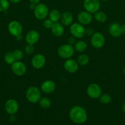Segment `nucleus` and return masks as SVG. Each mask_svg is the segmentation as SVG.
<instances>
[{
  "label": "nucleus",
  "mask_w": 125,
  "mask_h": 125,
  "mask_svg": "<svg viewBox=\"0 0 125 125\" xmlns=\"http://www.w3.org/2000/svg\"><path fill=\"white\" fill-rule=\"evenodd\" d=\"M69 117L72 122L76 124L81 125L87 120L88 115L86 110L82 106L76 105L70 109Z\"/></svg>",
  "instance_id": "obj_1"
},
{
  "label": "nucleus",
  "mask_w": 125,
  "mask_h": 125,
  "mask_svg": "<svg viewBox=\"0 0 125 125\" xmlns=\"http://www.w3.org/2000/svg\"><path fill=\"white\" fill-rule=\"evenodd\" d=\"M25 96L28 102L30 103H38L41 98V92L38 87L34 85L30 86L26 91Z\"/></svg>",
  "instance_id": "obj_2"
},
{
  "label": "nucleus",
  "mask_w": 125,
  "mask_h": 125,
  "mask_svg": "<svg viewBox=\"0 0 125 125\" xmlns=\"http://www.w3.org/2000/svg\"><path fill=\"white\" fill-rule=\"evenodd\" d=\"M74 51V48L72 45L66 43L61 45L58 49L57 52L58 56L61 58L67 59L71 58L73 56Z\"/></svg>",
  "instance_id": "obj_3"
},
{
  "label": "nucleus",
  "mask_w": 125,
  "mask_h": 125,
  "mask_svg": "<svg viewBox=\"0 0 125 125\" xmlns=\"http://www.w3.org/2000/svg\"><path fill=\"white\" fill-rule=\"evenodd\" d=\"M33 11L35 17L39 20H44L49 16V7L45 4L39 3L37 4Z\"/></svg>",
  "instance_id": "obj_4"
},
{
  "label": "nucleus",
  "mask_w": 125,
  "mask_h": 125,
  "mask_svg": "<svg viewBox=\"0 0 125 125\" xmlns=\"http://www.w3.org/2000/svg\"><path fill=\"white\" fill-rule=\"evenodd\" d=\"M85 28L79 23H74L70 25L69 31L72 36L77 39H81L85 35Z\"/></svg>",
  "instance_id": "obj_5"
},
{
  "label": "nucleus",
  "mask_w": 125,
  "mask_h": 125,
  "mask_svg": "<svg viewBox=\"0 0 125 125\" xmlns=\"http://www.w3.org/2000/svg\"><path fill=\"white\" fill-rule=\"evenodd\" d=\"M105 42L104 35L100 32H94L90 39L91 46L95 49H100L104 46Z\"/></svg>",
  "instance_id": "obj_6"
},
{
  "label": "nucleus",
  "mask_w": 125,
  "mask_h": 125,
  "mask_svg": "<svg viewBox=\"0 0 125 125\" xmlns=\"http://www.w3.org/2000/svg\"><path fill=\"white\" fill-rule=\"evenodd\" d=\"M87 94L91 99L99 98L102 95L101 87L96 83H91L87 87Z\"/></svg>",
  "instance_id": "obj_7"
},
{
  "label": "nucleus",
  "mask_w": 125,
  "mask_h": 125,
  "mask_svg": "<svg viewBox=\"0 0 125 125\" xmlns=\"http://www.w3.org/2000/svg\"><path fill=\"white\" fill-rule=\"evenodd\" d=\"M83 7L87 12L94 13L99 10L100 7V2L99 0H84Z\"/></svg>",
  "instance_id": "obj_8"
},
{
  "label": "nucleus",
  "mask_w": 125,
  "mask_h": 125,
  "mask_svg": "<svg viewBox=\"0 0 125 125\" xmlns=\"http://www.w3.org/2000/svg\"><path fill=\"white\" fill-rule=\"evenodd\" d=\"M26 66L21 61H15L11 65V70L16 76H22L26 72Z\"/></svg>",
  "instance_id": "obj_9"
},
{
  "label": "nucleus",
  "mask_w": 125,
  "mask_h": 125,
  "mask_svg": "<svg viewBox=\"0 0 125 125\" xmlns=\"http://www.w3.org/2000/svg\"><path fill=\"white\" fill-rule=\"evenodd\" d=\"M8 31L11 35L13 37H17L21 35L23 31V27L19 21L12 20L8 24Z\"/></svg>",
  "instance_id": "obj_10"
},
{
  "label": "nucleus",
  "mask_w": 125,
  "mask_h": 125,
  "mask_svg": "<svg viewBox=\"0 0 125 125\" xmlns=\"http://www.w3.org/2000/svg\"><path fill=\"white\" fill-rule=\"evenodd\" d=\"M32 67L37 70L42 68L46 63V58L42 54H36L32 57L31 61Z\"/></svg>",
  "instance_id": "obj_11"
},
{
  "label": "nucleus",
  "mask_w": 125,
  "mask_h": 125,
  "mask_svg": "<svg viewBox=\"0 0 125 125\" xmlns=\"http://www.w3.org/2000/svg\"><path fill=\"white\" fill-rule=\"evenodd\" d=\"M4 109L9 115H15L19 109L18 103L14 99H9L4 104Z\"/></svg>",
  "instance_id": "obj_12"
},
{
  "label": "nucleus",
  "mask_w": 125,
  "mask_h": 125,
  "mask_svg": "<svg viewBox=\"0 0 125 125\" xmlns=\"http://www.w3.org/2000/svg\"><path fill=\"white\" fill-rule=\"evenodd\" d=\"M64 68L69 73H75L78 71L79 65L77 63V61L72 59H66L63 64Z\"/></svg>",
  "instance_id": "obj_13"
},
{
  "label": "nucleus",
  "mask_w": 125,
  "mask_h": 125,
  "mask_svg": "<svg viewBox=\"0 0 125 125\" xmlns=\"http://www.w3.org/2000/svg\"><path fill=\"white\" fill-rule=\"evenodd\" d=\"M56 89V84L55 82L50 79L45 80L40 85V90L44 94H52Z\"/></svg>",
  "instance_id": "obj_14"
},
{
  "label": "nucleus",
  "mask_w": 125,
  "mask_h": 125,
  "mask_svg": "<svg viewBox=\"0 0 125 125\" xmlns=\"http://www.w3.org/2000/svg\"><path fill=\"white\" fill-rule=\"evenodd\" d=\"M77 20L82 25H87L91 23L93 20L92 14L87 11H82L77 15Z\"/></svg>",
  "instance_id": "obj_15"
},
{
  "label": "nucleus",
  "mask_w": 125,
  "mask_h": 125,
  "mask_svg": "<svg viewBox=\"0 0 125 125\" xmlns=\"http://www.w3.org/2000/svg\"><path fill=\"white\" fill-rule=\"evenodd\" d=\"M40 34L36 30H31L28 32L25 35V41L27 44L34 45L39 42Z\"/></svg>",
  "instance_id": "obj_16"
},
{
  "label": "nucleus",
  "mask_w": 125,
  "mask_h": 125,
  "mask_svg": "<svg viewBox=\"0 0 125 125\" xmlns=\"http://www.w3.org/2000/svg\"><path fill=\"white\" fill-rule=\"evenodd\" d=\"M109 32L113 37H119L122 34L121 31V24L116 22L110 24L109 27Z\"/></svg>",
  "instance_id": "obj_17"
},
{
  "label": "nucleus",
  "mask_w": 125,
  "mask_h": 125,
  "mask_svg": "<svg viewBox=\"0 0 125 125\" xmlns=\"http://www.w3.org/2000/svg\"><path fill=\"white\" fill-rule=\"evenodd\" d=\"M51 33L54 36L56 37H60L62 36L64 33V26L59 22H55L53 24L51 29Z\"/></svg>",
  "instance_id": "obj_18"
},
{
  "label": "nucleus",
  "mask_w": 125,
  "mask_h": 125,
  "mask_svg": "<svg viewBox=\"0 0 125 125\" xmlns=\"http://www.w3.org/2000/svg\"><path fill=\"white\" fill-rule=\"evenodd\" d=\"M73 20L74 18L72 13L69 12V11H66V12H63L61 14V18H60L61 23L65 26L71 25L72 23Z\"/></svg>",
  "instance_id": "obj_19"
},
{
  "label": "nucleus",
  "mask_w": 125,
  "mask_h": 125,
  "mask_svg": "<svg viewBox=\"0 0 125 125\" xmlns=\"http://www.w3.org/2000/svg\"><path fill=\"white\" fill-rule=\"evenodd\" d=\"M87 47H88V45L83 40H78L76 42L74 48L75 51L82 53L87 50Z\"/></svg>",
  "instance_id": "obj_20"
},
{
  "label": "nucleus",
  "mask_w": 125,
  "mask_h": 125,
  "mask_svg": "<svg viewBox=\"0 0 125 125\" xmlns=\"http://www.w3.org/2000/svg\"><path fill=\"white\" fill-rule=\"evenodd\" d=\"M61 13L58 10L53 9L49 13V18L51 20L53 23L55 22H58L61 18Z\"/></svg>",
  "instance_id": "obj_21"
},
{
  "label": "nucleus",
  "mask_w": 125,
  "mask_h": 125,
  "mask_svg": "<svg viewBox=\"0 0 125 125\" xmlns=\"http://www.w3.org/2000/svg\"><path fill=\"white\" fill-rule=\"evenodd\" d=\"M94 19L96 21L100 23H104L107 20V16L105 12L102 11H98L96 13H94Z\"/></svg>",
  "instance_id": "obj_22"
},
{
  "label": "nucleus",
  "mask_w": 125,
  "mask_h": 125,
  "mask_svg": "<svg viewBox=\"0 0 125 125\" xmlns=\"http://www.w3.org/2000/svg\"><path fill=\"white\" fill-rule=\"evenodd\" d=\"M89 57L86 54H82L77 57V62L80 66H85L89 63Z\"/></svg>",
  "instance_id": "obj_23"
},
{
  "label": "nucleus",
  "mask_w": 125,
  "mask_h": 125,
  "mask_svg": "<svg viewBox=\"0 0 125 125\" xmlns=\"http://www.w3.org/2000/svg\"><path fill=\"white\" fill-rule=\"evenodd\" d=\"M39 106L43 109H48L51 106V101L49 98L43 97L40 99L39 101Z\"/></svg>",
  "instance_id": "obj_24"
},
{
  "label": "nucleus",
  "mask_w": 125,
  "mask_h": 125,
  "mask_svg": "<svg viewBox=\"0 0 125 125\" xmlns=\"http://www.w3.org/2000/svg\"><path fill=\"white\" fill-rule=\"evenodd\" d=\"M4 62H6L7 64L8 65H12L13 62L15 61V59L14 56L12 52H8L4 55Z\"/></svg>",
  "instance_id": "obj_25"
},
{
  "label": "nucleus",
  "mask_w": 125,
  "mask_h": 125,
  "mask_svg": "<svg viewBox=\"0 0 125 125\" xmlns=\"http://www.w3.org/2000/svg\"><path fill=\"white\" fill-rule=\"evenodd\" d=\"M99 101L101 103L104 104H109L112 101V96L111 95H109L108 94H102L99 98Z\"/></svg>",
  "instance_id": "obj_26"
},
{
  "label": "nucleus",
  "mask_w": 125,
  "mask_h": 125,
  "mask_svg": "<svg viewBox=\"0 0 125 125\" xmlns=\"http://www.w3.org/2000/svg\"><path fill=\"white\" fill-rule=\"evenodd\" d=\"M9 7V0H0V12H6Z\"/></svg>",
  "instance_id": "obj_27"
},
{
  "label": "nucleus",
  "mask_w": 125,
  "mask_h": 125,
  "mask_svg": "<svg viewBox=\"0 0 125 125\" xmlns=\"http://www.w3.org/2000/svg\"><path fill=\"white\" fill-rule=\"evenodd\" d=\"M12 52H13L15 59V61H22L23 56H24V54H23L22 50H20V49H16Z\"/></svg>",
  "instance_id": "obj_28"
},
{
  "label": "nucleus",
  "mask_w": 125,
  "mask_h": 125,
  "mask_svg": "<svg viewBox=\"0 0 125 125\" xmlns=\"http://www.w3.org/2000/svg\"><path fill=\"white\" fill-rule=\"evenodd\" d=\"M53 24V22L49 18H45L43 21V26L45 29H50L52 27Z\"/></svg>",
  "instance_id": "obj_29"
},
{
  "label": "nucleus",
  "mask_w": 125,
  "mask_h": 125,
  "mask_svg": "<svg viewBox=\"0 0 125 125\" xmlns=\"http://www.w3.org/2000/svg\"><path fill=\"white\" fill-rule=\"evenodd\" d=\"M25 52L27 54H32L34 52V47L33 45L27 44L25 47Z\"/></svg>",
  "instance_id": "obj_30"
},
{
  "label": "nucleus",
  "mask_w": 125,
  "mask_h": 125,
  "mask_svg": "<svg viewBox=\"0 0 125 125\" xmlns=\"http://www.w3.org/2000/svg\"><path fill=\"white\" fill-rule=\"evenodd\" d=\"M76 43V38H75L74 37L71 36L70 37H69V39H67V43L71 45H75V43Z\"/></svg>",
  "instance_id": "obj_31"
},
{
  "label": "nucleus",
  "mask_w": 125,
  "mask_h": 125,
  "mask_svg": "<svg viewBox=\"0 0 125 125\" xmlns=\"http://www.w3.org/2000/svg\"><path fill=\"white\" fill-rule=\"evenodd\" d=\"M94 32H94V29H93V28H88L85 29V34H87L88 35H89V36L93 35Z\"/></svg>",
  "instance_id": "obj_32"
},
{
  "label": "nucleus",
  "mask_w": 125,
  "mask_h": 125,
  "mask_svg": "<svg viewBox=\"0 0 125 125\" xmlns=\"http://www.w3.org/2000/svg\"><path fill=\"white\" fill-rule=\"evenodd\" d=\"M30 4H33L37 5L40 2V0H29Z\"/></svg>",
  "instance_id": "obj_33"
},
{
  "label": "nucleus",
  "mask_w": 125,
  "mask_h": 125,
  "mask_svg": "<svg viewBox=\"0 0 125 125\" xmlns=\"http://www.w3.org/2000/svg\"><path fill=\"white\" fill-rule=\"evenodd\" d=\"M121 34H125V23L121 25Z\"/></svg>",
  "instance_id": "obj_34"
},
{
  "label": "nucleus",
  "mask_w": 125,
  "mask_h": 125,
  "mask_svg": "<svg viewBox=\"0 0 125 125\" xmlns=\"http://www.w3.org/2000/svg\"><path fill=\"white\" fill-rule=\"evenodd\" d=\"M9 120H11V122H13L15 121V117L14 116V115H11V117H10Z\"/></svg>",
  "instance_id": "obj_35"
},
{
  "label": "nucleus",
  "mask_w": 125,
  "mask_h": 125,
  "mask_svg": "<svg viewBox=\"0 0 125 125\" xmlns=\"http://www.w3.org/2000/svg\"><path fill=\"white\" fill-rule=\"evenodd\" d=\"M21 0H9V1H10L11 2H12V3H13V4H17L18 3V2H20Z\"/></svg>",
  "instance_id": "obj_36"
},
{
  "label": "nucleus",
  "mask_w": 125,
  "mask_h": 125,
  "mask_svg": "<svg viewBox=\"0 0 125 125\" xmlns=\"http://www.w3.org/2000/svg\"><path fill=\"white\" fill-rule=\"evenodd\" d=\"M36 5H34V4H29V9H30L31 10H34V9H35V7H36Z\"/></svg>",
  "instance_id": "obj_37"
},
{
  "label": "nucleus",
  "mask_w": 125,
  "mask_h": 125,
  "mask_svg": "<svg viewBox=\"0 0 125 125\" xmlns=\"http://www.w3.org/2000/svg\"><path fill=\"white\" fill-rule=\"evenodd\" d=\"M16 39H17V40H18V41H20V40H22V35L21 34V35H18V36L16 37Z\"/></svg>",
  "instance_id": "obj_38"
},
{
  "label": "nucleus",
  "mask_w": 125,
  "mask_h": 125,
  "mask_svg": "<svg viewBox=\"0 0 125 125\" xmlns=\"http://www.w3.org/2000/svg\"><path fill=\"white\" fill-rule=\"evenodd\" d=\"M122 111L123 112V113L125 114V102L122 105Z\"/></svg>",
  "instance_id": "obj_39"
},
{
  "label": "nucleus",
  "mask_w": 125,
  "mask_h": 125,
  "mask_svg": "<svg viewBox=\"0 0 125 125\" xmlns=\"http://www.w3.org/2000/svg\"><path fill=\"white\" fill-rule=\"evenodd\" d=\"M123 73H124V74H125V67H124V68H123Z\"/></svg>",
  "instance_id": "obj_40"
},
{
  "label": "nucleus",
  "mask_w": 125,
  "mask_h": 125,
  "mask_svg": "<svg viewBox=\"0 0 125 125\" xmlns=\"http://www.w3.org/2000/svg\"><path fill=\"white\" fill-rule=\"evenodd\" d=\"M100 1H103V2H106V1H108L109 0H100Z\"/></svg>",
  "instance_id": "obj_41"
}]
</instances>
